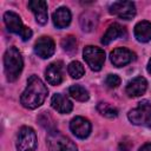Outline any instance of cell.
I'll return each instance as SVG.
<instances>
[{
    "mask_svg": "<svg viewBox=\"0 0 151 151\" xmlns=\"http://www.w3.org/2000/svg\"><path fill=\"white\" fill-rule=\"evenodd\" d=\"M47 93L48 90L44 81L39 77L33 74L27 80V86L20 97V103L24 107L28 110H34L45 101Z\"/></svg>",
    "mask_w": 151,
    "mask_h": 151,
    "instance_id": "cell-1",
    "label": "cell"
},
{
    "mask_svg": "<svg viewBox=\"0 0 151 151\" xmlns=\"http://www.w3.org/2000/svg\"><path fill=\"white\" fill-rule=\"evenodd\" d=\"M24 67V60L21 53L17 47H9L4 55V68L8 81H15Z\"/></svg>",
    "mask_w": 151,
    "mask_h": 151,
    "instance_id": "cell-2",
    "label": "cell"
},
{
    "mask_svg": "<svg viewBox=\"0 0 151 151\" xmlns=\"http://www.w3.org/2000/svg\"><path fill=\"white\" fill-rule=\"evenodd\" d=\"M4 22L7 27V29L14 34L20 35V38L24 41H27L32 38V31L27 26H25L20 19V17L12 11H8L4 14Z\"/></svg>",
    "mask_w": 151,
    "mask_h": 151,
    "instance_id": "cell-3",
    "label": "cell"
},
{
    "mask_svg": "<svg viewBox=\"0 0 151 151\" xmlns=\"http://www.w3.org/2000/svg\"><path fill=\"white\" fill-rule=\"evenodd\" d=\"M127 118L133 125L151 127V104L147 100L140 101L136 109H132L129 112Z\"/></svg>",
    "mask_w": 151,
    "mask_h": 151,
    "instance_id": "cell-4",
    "label": "cell"
},
{
    "mask_svg": "<svg viewBox=\"0 0 151 151\" xmlns=\"http://www.w3.org/2000/svg\"><path fill=\"white\" fill-rule=\"evenodd\" d=\"M47 145L50 151H78L77 145L57 130L48 133Z\"/></svg>",
    "mask_w": 151,
    "mask_h": 151,
    "instance_id": "cell-5",
    "label": "cell"
},
{
    "mask_svg": "<svg viewBox=\"0 0 151 151\" xmlns=\"http://www.w3.org/2000/svg\"><path fill=\"white\" fill-rule=\"evenodd\" d=\"M83 58L92 71H100L105 63V52L100 47L88 45L83 51Z\"/></svg>",
    "mask_w": 151,
    "mask_h": 151,
    "instance_id": "cell-6",
    "label": "cell"
},
{
    "mask_svg": "<svg viewBox=\"0 0 151 151\" xmlns=\"http://www.w3.org/2000/svg\"><path fill=\"white\" fill-rule=\"evenodd\" d=\"M37 134L29 126H22L17 136V150L18 151H35Z\"/></svg>",
    "mask_w": 151,
    "mask_h": 151,
    "instance_id": "cell-7",
    "label": "cell"
},
{
    "mask_svg": "<svg viewBox=\"0 0 151 151\" xmlns=\"http://www.w3.org/2000/svg\"><path fill=\"white\" fill-rule=\"evenodd\" d=\"M109 12L120 19L130 20L136 15V6L132 1H116L110 6Z\"/></svg>",
    "mask_w": 151,
    "mask_h": 151,
    "instance_id": "cell-8",
    "label": "cell"
},
{
    "mask_svg": "<svg viewBox=\"0 0 151 151\" xmlns=\"http://www.w3.org/2000/svg\"><path fill=\"white\" fill-rule=\"evenodd\" d=\"M55 51V44L50 37H40L34 44V52L41 59H47L53 55Z\"/></svg>",
    "mask_w": 151,
    "mask_h": 151,
    "instance_id": "cell-9",
    "label": "cell"
},
{
    "mask_svg": "<svg viewBox=\"0 0 151 151\" xmlns=\"http://www.w3.org/2000/svg\"><path fill=\"white\" fill-rule=\"evenodd\" d=\"M70 130L72 131V133L77 138L85 139L91 133V123H90L88 119L78 116V117H74L71 120V123H70Z\"/></svg>",
    "mask_w": 151,
    "mask_h": 151,
    "instance_id": "cell-10",
    "label": "cell"
},
{
    "mask_svg": "<svg viewBox=\"0 0 151 151\" xmlns=\"http://www.w3.org/2000/svg\"><path fill=\"white\" fill-rule=\"evenodd\" d=\"M134 59V53L125 47L114 48L110 53V60L116 67H122L130 64Z\"/></svg>",
    "mask_w": 151,
    "mask_h": 151,
    "instance_id": "cell-11",
    "label": "cell"
},
{
    "mask_svg": "<svg viewBox=\"0 0 151 151\" xmlns=\"http://www.w3.org/2000/svg\"><path fill=\"white\" fill-rule=\"evenodd\" d=\"M28 8L33 12L35 21L39 25H45L47 22V2L44 0H32L28 2Z\"/></svg>",
    "mask_w": 151,
    "mask_h": 151,
    "instance_id": "cell-12",
    "label": "cell"
},
{
    "mask_svg": "<svg viewBox=\"0 0 151 151\" xmlns=\"http://www.w3.org/2000/svg\"><path fill=\"white\" fill-rule=\"evenodd\" d=\"M146 88H147L146 79L144 77H136L127 83L125 91L129 97L136 98V97H140L142 94H144Z\"/></svg>",
    "mask_w": 151,
    "mask_h": 151,
    "instance_id": "cell-13",
    "label": "cell"
},
{
    "mask_svg": "<svg viewBox=\"0 0 151 151\" xmlns=\"http://www.w3.org/2000/svg\"><path fill=\"white\" fill-rule=\"evenodd\" d=\"M45 77L48 84L59 85L63 81V63L55 61L50 64L45 71Z\"/></svg>",
    "mask_w": 151,
    "mask_h": 151,
    "instance_id": "cell-14",
    "label": "cell"
},
{
    "mask_svg": "<svg viewBox=\"0 0 151 151\" xmlns=\"http://www.w3.org/2000/svg\"><path fill=\"white\" fill-rule=\"evenodd\" d=\"M51 105H52V107H53L57 112L63 113V114L70 113V112L72 111V109H73L72 101H71L67 97H65V96H63V94H60V93H55V94L52 97V99H51Z\"/></svg>",
    "mask_w": 151,
    "mask_h": 151,
    "instance_id": "cell-15",
    "label": "cell"
},
{
    "mask_svg": "<svg viewBox=\"0 0 151 151\" xmlns=\"http://www.w3.org/2000/svg\"><path fill=\"white\" fill-rule=\"evenodd\" d=\"M126 35V29L125 27H123L122 25L114 22L112 25L109 26V28L106 29V32L104 33L103 38H101V44L104 45H109L111 41L118 39V38H123Z\"/></svg>",
    "mask_w": 151,
    "mask_h": 151,
    "instance_id": "cell-16",
    "label": "cell"
},
{
    "mask_svg": "<svg viewBox=\"0 0 151 151\" xmlns=\"http://www.w3.org/2000/svg\"><path fill=\"white\" fill-rule=\"evenodd\" d=\"M53 24L57 28H65L70 25L72 15L67 7H59L52 15Z\"/></svg>",
    "mask_w": 151,
    "mask_h": 151,
    "instance_id": "cell-17",
    "label": "cell"
},
{
    "mask_svg": "<svg viewBox=\"0 0 151 151\" xmlns=\"http://www.w3.org/2000/svg\"><path fill=\"white\" fill-rule=\"evenodd\" d=\"M133 33L139 42H147L149 40H151V22L147 20H142L137 22Z\"/></svg>",
    "mask_w": 151,
    "mask_h": 151,
    "instance_id": "cell-18",
    "label": "cell"
},
{
    "mask_svg": "<svg viewBox=\"0 0 151 151\" xmlns=\"http://www.w3.org/2000/svg\"><path fill=\"white\" fill-rule=\"evenodd\" d=\"M97 22H98L97 15L92 12H86L80 17V26H81V29L85 32L92 31L97 26Z\"/></svg>",
    "mask_w": 151,
    "mask_h": 151,
    "instance_id": "cell-19",
    "label": "cell"
},
{
    "mask_svg": "<svg viewBox=\"0 0 151 151\" xmlns=\"http://www.w3.org/2000/svg\"><path fill=\"white\" fill-rule=\"evenodd\" d=\"M68 94L72 98H74L76 100H78V101H86L90 98L88 91L85 87L80 86V85H73V86H71L68 88Z\"/></svg>",
    "mask_w": 151,
    "mask_h": 151,
    "instance_id": "cell-20",
    "label": "cell"
},
{
    "mask_svg": "<svg viewBox=\"0 0 151 151\" xmlns=\"http://www.w3.org/2000/svg\"><path fill=\"white\" fill-rule=\"evenodd\" d=\"M97 110H98V112H99L101 116H104V117H106V118H116V117L118 116V110H117V107L112 106V105L109 104V103H103V101L98 103Z\"/></svg>",
    "mask_w": 151,
    "mask_h": 151,
    "instance_id": "cell-21",
    "label": "cell"
},
{
    "mask_svg": "<svg viewBox=\"0 0 151 151\" xmlns=\"http://www.w3.org/2000/svg\"><path fill=\"white\" fill-rule=\"evenodd\" d=\"M67 72H68V74H70L73 79H79V78H81V77L84 76L85 70H84V66H83L79 61L74 60V61H71V63L68 64V66H67Z\"/></svg>",
    "mask_w": 151,
    "mask_h": 151,
    "instance_id": "cell-22",
    "label": "cell"
},
{
    "mask_svg": "<svg viewBox=\"0 0 151 151\" xmlns=\"http://www.w3.org/2000/svg\"><path fill=\"white\" fill-rule=\"evenodd\" d=\"M61 46H63L64 51L72 53V52L77 51V40L73 35H67L61 40Z\"/></svg>",
    "mask_w": 151,
    "mask_h": 151,
    "instance_id": "cell-23",
    "label": "cell"
},
{
    "mask_svg": "<svg viewBox=\"0 0 151 151\" xmlns=\"http://www.w3.org/2000/svg\"><path fill=\"white\" fill-rule=\"evenodd\" d=\"M105 84L110 88H116L120 85V78L117 74H109L105 78Z\"/></svg>",
    "mask_w": 151,
    "mask_h": 151,
    "instance_id": "cell-24",
    "label": "cell"
},
{
    "mask_svg": "<svg viewBox=\"0 0 151 151\" xmlns=\"http://www.w3.org/2000/svg\"><path fill=\"white\" fill-rule=\"evenodd\" d=\"M139 151H151V144H144L139 149Z\"/></svg>",
    "mask_w": 151,
    "mask_h": 151,
    "instance_id": "cell-25",
    "label": "cell"
},
{
    "mask_svg": "<svg viewBox=\"0 0 151 151\" xmlns=\"http://www.w3.org/2000/svg\"><path fill=\"white\" fill-rule=\"evenodd\" d=\"M146 70H147V72L151 74V59H150L149 63H147V67H146Z\"/></svg>",
    "mask_w": 151,
    "mask_h": 151,
    "instance_id": "cell-26",
    "label": "cell"
}]
</instances>
